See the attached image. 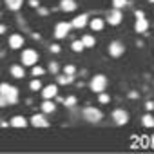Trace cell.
Masks as SVG:
<instances>
[{"mask_svg": "<svg viewBox=\"0 0 154 154\" xmlns=\"http://www.w3.org/2000/svg\"><path fill=\"white\" fill-rule=\"evenodd\" d=\"M98 100H100V103H109V102H111V98H109L107 94H103V93L98 96Z\"/></svg>", "mask_w": 154, "mask_h": 154, "instance_id": "cell-28", "label": "cell"}, {"mask_svg": "<svg viewBox=\"0 0 154 154\" xmlns=\"http://www.w3.org/2000/svg\"><path fill=\"white\" fill-rule=\"evenodd\" d=\"M136 18H143V13L141 11H136Z\"/></svg>", "mask_w": 154, "mask_h": 154, "instance_id": "cell-34", "label": "cell"}, {"mask_svg": "<svg viewBox=\"0 0 154 154\" xmlns=\"http://www.w3.org/2000/svg\"><path fill=\"white\" fill-rule=\"evenodd\" d=\"M72 82V74H62V76H58V84H62V85H67V84H71Z\"/></svg>", "mask_w": 154, "mask_h": 154, "instance_id": "cell-22", "label": "cell"}, {"mask_svg": "<svg viewBox=\"0 0 154 154\" xmlns=\"http://www.w3.org/2000/svg\"><path fill=\"white\" fill-rule=\"evenodd\" d=\"M29 4H31V8H38V0H29Z\"/></svg>", "mask_w": 154, "mask_h": 154, "instance_id": "cell-31", "label": "cell"}, {"mask_svg": "<svg viewBox=\"0 0 154 154\" xmlns=\"http://www.w3.org/2000/svg\"><path fill=\"white\" fill-rule=\"evenodd\" d=\"M87 20H89V17L87 15H78L71 24H72V27H76V29H82V27H85L87 26Z\"/></svg>", "mask_w": 154, "mask_h": 154, "instance_id": "cell-10", "label": "cell"}, {"mask_svg": "<svg viewBox=\"0 0 154 154\" xmlns=\"http://www.w3.org/2000/svg\"><path fill=\"white\" fill-rule=\"evenodd\" d=\"M71 27H72V24H69V22H60V24H56V27H54V36H56V38H65V36L69 35Z\"/></svg>", "mask_w": 154, "mask_h": 154, "instance_id": "cell-4", "label": "cell"}, {"mask_svg": "<svg viewBox=\"0 0 154 154\" xmlns=\"http://www.w3.org/2000/svg\"><path fill=\"white\" fill-rule=\"evenodd\" d=\"M149 2H150V4H154V0H149Z\"/></svg>", "mask_w": 154, "mask_h": 154, "instance_id": "cell-35", "label": "cell"}, {"mask_svg": "<svg viewBox=\"0 0 154 154\" xmlns=\"http://www.w3.org/2000/svg\"><path fill=\"white\" fill-rule=\"evenodd\" d=\"M54 109H56V107H54V103H53L51 100H45V102L42 103V111H44V112H47V114H49V112H53Z\"/></svg>", "mask_w": 154, "mask_h": 154, "instance_id": "cell-20", "label": "cell"}, {"mask_svg": "<svg viewBox=\"0 0 154 154\" xmlns=\"http://www.w3.org/2000/svg\"><path fill=\"white\" fill-rule=\"evenodd\" d=\"M107 22H109L111 26H118V24L122 22V11L114 8V9L111 11V15H109V18H107Z\"/></svg>", "mask_w": 154, "mask_h": 154, "instance_id": "cell-8", "label": "cell"}, {"mask_svg": "<svg viewBox=\"0 0 154 154\" xmlns=\"http://www.w3.org/2000/svg\"><path fill=\"white\" fill-rule=\"evenodd\" d=\"M112 120L116 125H125L129 122V114L123 109H116V111H112Z\"/></svg>", "mask_w": 154, "mask_h": 154, "instance_id": "cell-6", "label": "cell"}, {"mask_svg": "<svg viewBox=\"0 0 154 154\" xmlns=\"http://www.w3.org/2000/svg\"><path fill=\"white\" fill-rule=\"evenodd\" d=\"M105 87H107V78H105L103 74L93 76V80H91V89H93L94 93H102Z\"/></svg>", "mask_w": 154, "mask_h": 154, "instance_id": "cell-2", "label": "cell"}, {"mask_svg": "<svg viewBox=\"0 0 154 154\" xmlns=\"http://www.w3.org/2000/svg\"><path fill=\"white\" fill-rule=\"evenodd\" d=\"M74 103H76V98H74V96H69V98L63 100V105H67V107H72Z\"/></svg>", "mask_w": 154, "mask_h": 154, "instance_id": "cell-25", "label": "cell"}, {"mask_svg": "<svg viewBox=\"0 0 154 154\" xmlns=\"http://www.w3.org/2000/svg\"><path fill=\"white\" fill-rule=\"evenodd\" d=\"M44 72H45V71H44L42 67H38V65H35V67H33V76H42Z\"/></svg>", "mask_w": 154, "mask_h": 154, "instance_id": "cell-26", "label": "cell"}, {"mask_svg": "<svg viewBox=\"0 0 154 154\" xmlns=\"http://www.w3.org/2000/svg\"><path fill=\"white\" fill-rule=\"evenodd\" d=\"M0 94H2V100H0L2 107L11 105V103H17V102H18V91H17L15 87H11L9 84H6V82L0 85Z\"/></svg>", "mask_w": 154, "mask_h": 154, "instance_id": "cell-1", "label": "cell"}, {"mask_svg": "<svg viewBox=\"0 0 154 154\" xmlns=\"http://www.w3.org/2000/svg\"><path fill=\"white\" fill-rule=\"evenodd\" d=\"M9 123H11V127H18V129L27 127V120H26L24 116H13V120H11Z\"/></svg>", "mask_w": 154, "mask_h": 154, "instance_id": "cell-14", "label": "cell"}, {"mask_svg": "<svg viewBox=\"0 0 154 154\" xmlns=\"http://www.w3.org/2000/svg\"><path fill=\"white\" fill-rule=\"evenodd\" d=\"M89 26H91L93 31H102V29H103V20H102V18H93V20L89 22Z\"/></svg>", "mask_w": 154, "mask_h": 154, "instance_id": "cell-16", "label": "cell"}, {"mask_svg": "<svg viewBox=\"0 0 154 154\" xmlns=\"http://www.w3.org/2000/svg\"><path fill=\"white\" fill-rule=\"evenodd\" d=\"M31 123H33L35 127H47V120H45L44 114H33Z\"/></svg>", "mask_w": 154, "mask_h": 154, "instance_id": "cell-12", "label": "cell"}, {"mask_svg": "<svg viewBox=\"0 0 154 154\" xmlns=\"http://www.w3.org/2000/svg\"><path fill=\"white\" fill-rule=\"evenodd\" d=\"M147 27H149V22H147L145 18H136V24H134L136 33H145Z\"/></svg>", "mask_w": 154, "mask_h": 154, "instance_id": "cell-13", "label": "cell"}, {"mask_svg": "<svg viewBox=\"0 0 154 154\" xmlns=\"http://www.w3.org/2000/svg\"><path fill=\"white\" fill-rule=\"evenodd\" d=\"M11 74L15 76V78H24V67H20V65H11Z\"/></svg>", "mask_w": 154, "mask_h": 154, "instance_id": "cell-17", "label": "cell"}, {"mask_svg": "<svg viewBox=\"0 0 154 154\" xmlns=\"http://www.w3.org/2000/svg\"><path fill=\"white\" fill-rule=\"evenodd\" d=\"M63 72L65 74H74V65H65L63 67Z\"/></svg>", "mask_w": 154, "mask_h": 154, "instance_id": "cell-29", "label": "cell"}, {"mask_svg": "<svg viewBox=\"0 0 154 154\" xmlns=\"http://www.w3.org/2000/svg\"><path fill=\"white\" fill-rule=\"evenodd\" d=\"M6 6H8L11 11H17V9H20V6H22V0H6Z\"/></svg>", "mask_w": 154, "mask_h": 154, "instance_id": "cell-18", "label": "cell"}, {"mask_svg": "<svg viewBox=\"0 0 154 154\" xmlns=\"http://www.w3.org/2000/svg\"><path fill=\"white\" fill-rule=\"evenodd\" d=\"M82 42H84V45H85V47H93V45L96 44V40H94L91 35H85V36H82Z\"/></svg>", "mask_w": 154, "mask_h": 154, "instance_id": "cell-21", "label": "cell"}, {"mask_svg": "<svg viewBox=\"0 0 154 154\" xmlns=\"http://www.w3.org/2000/svg\"><path fill=\"white\" fill-rule=\"evenodd\" d=\"M123 45L120 44V42H112L111 45H109V53H111V56H114V58H118V56H122L123 54Z\"/></svg>", "mask_w": 154, "mask_h": 154, "instance_id": "cell-7", "label": "cell"}, {"mask_svg": "<svg viewBox=\"0 0 154 154\" xmlns=\"http://www.w3.org/2000/svg\"><path fill=\"white\" fill-rule=\"evenodd\" d=\"M56 93H58L56 85H47V87L42 89V96H44V100H53V98L56 96Z\"/></svg>", "mask_w": 154, "mask_h": 154, "instance_id": "cell-9", "label": "cell"}, {"mask_svg": "<svg viewBox=\"0 0 154 154\" xmlns=\"http://www.w3.org/2000/svg\"><path fill=\"white\" fill-rule=\"evenodd\" d=\"M141 123H143V127H147V129H152V127H154V118H152L150 114H145V116L141 118Z\"/></svg>", "mask_w": 154, "mask_h": 154, "instance_id": "cell-19", "label": "cell"}, {"mask_svg": "<svg viewBox=\"0 0 154 154\" xmlns=\"http://www.w3.org/2000/svg\"><path fill=\"white\" fill-rule=\"evenodd\" d=\"M125 4H127V0H112V6H114L116 9H122Z\"/></svg>", "mask_w": 154, "mask_h": 154, "instance_id": "cell-24", "label": "cell"}, {"mask_svg": "<svg viewBox=\"0 0 154 154\" xmlns=\"http://www.w3.org/2000/svg\"><path fill=\"white\" fill-rule=\"evenodd\" d=\"M36 60H38V53H36V51L26 49V51L22 53V63H24V65H35Z\"/></svg>", "mask_w": 154, "mask_h": 154, "instance_id": "cell-5", "label": "cell"}, {"mask_svg": "<svg viewBox=\"0 0 154 154\" xmlns=\"http://www.w3.org/2000/svg\"><path fill=\"white\" fill-rule=\"evenodd\" d=\"M60 8H62L63 11L71 13V11L76 9V2H74V0H62V2H60Z\"/></svg>", "mask_w": 154, "mask_h": 154, "instance_id": "cell-15", "label": "cell"}, {"mask_svg": "<svg viewBox=\"0 0 154 154\" xmlns=\"http://www.w3.org/2000/svg\"><path fill=\"white\" fill-rule=\"evenodd\" d=\"M9 45H11L13 49H20V47L24 45V38H22L20 35H11V36H9Z\"/></svg>", "mask_w": 154, "mask_h": 154, "instance_id": "cell-11", "label": "cell"}, {"mask_svg": "<svg viewBox=\"0 0 154 154\" xmlns=\"http://www.w3.org/2000/svg\"><path fill=\"white\" fill-rule=\"evenodd\" d=\"M84 118H85L87 122L96 123V122L102 120V111H98L96 107H87V109H84Z\"/></svg>", "mask_w": 154, "mask_h": 154, "instance_id": "cell-3", "label": "cell"}, {"mask_svg": "<svg viewBox=\"0 0 154 154\" xmlns=\"http://www.w3.org/2000/svg\"><path fill=\"white\" fill-rule=\"evenodd\" d=\"M49 71H51V72H58V63H56V62H51V63H49Z\"/></svg>", "mask_w": 154, "mask_h": 154, "instance_id": "cell-30", "label": "cell"}, {"mask_svg": "<svg viewBox=\"0 0 154 154\" xmlns=\"http://www.w3.org/2000/svg\"><path fill=\"white\" fill-rule=\"evenodd\" d=\"M29 87H31V91H38V89L42 87V84H40L38 80H33V82L29 84Z\"/></svg>", "mask_w": 154, "mask_h": 154, "instance_id": "cell-27", "label": "cell"}, {"mask_svg": "<svg viewBox=\"0 0 154 154\" xmlns=\"http://www.w3.org/2000/svg\"><path fill=\"white\" fill-rule=\"evenodd\" d=\"M71 47H72V51H76V53H82L85 45H84V42H82V40H74Z\"/></svg>", "mask_w": 154, "mask_h": 154, "instance_id": "cell-23", "label": "cell"}, {"mask_svg": "<svg viewBox=\"0 0 154 154\" xmlns=\"http://www.w3.org/2000/svg\"><path fill=\"white\" fill-rule=\"evenodd\" d=\"M147 109L152 111V109H154V103H152V102H147Z\"/></svg>", "mask_w": 154, "mask_h": 154, "instance_id": "cell-33", "label": "cell"}, {"mask_svg": "<svg viewBox=\"0 0 154 154\" xmlns=\"http://www.w3.org/2000/svg\"><path fill=\"white\" fill-rule=\"evenodd\" d=\"M51 51H53V53H60V47H58V45H51Z\"/></svg>", "mask_w": 154, "mask_h": 154, "instance_id": "cell-32", "label": "cell"}]
</instances>
